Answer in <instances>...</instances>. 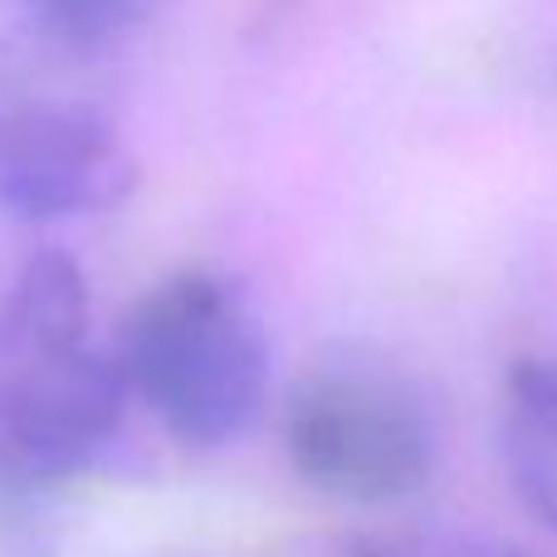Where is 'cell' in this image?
I'll return each mask as SVG.
<instances>
[{
  "mask_svg": "<svg viewBox=\"0 0 557 557\" xmlns=\"http://www.w3.org/2000/svg\"><path fill=\"white\" fill-rule=\"evenodd\" d=\"M137 162L123 127L54 78L0 64V211L84 221L127 201Z\"/></svg>",
  "mask_w": 557,
  "mask_h": 557,
  "instance_id": "cell-4",
  "label": "cell"
},
{
  "mask_svg": "<svg viewBox=\"0 0 557 557\" xmlns=\"http://www.w3.org/2000/svg\"><path fill=\"white\" fill-rule=\"evenodd\" d=\"M499 435L519 504L557 539V357H529L509 372Z\"/></svg>",
  "mask_w": 557,
  "mask_h": 557,
  "instance_id": "cell-5",
  "label": "cell"
},
{
  "mask_svg": "<svg viewBox=\"0 0 557 557\" xmlns=\"http://www.w3.org/2000/svg\"><path fill=\"white\" fill-rule=\"evenodd\" d=\"M343 557H519V553L504 548V543H490V539L411 529V533H372V539H357Z\"/></svg>",
  "mask_w": 557,
  "mask_h": 557,
  "instance_id": "cell-7",
  "label": "cell"
},
{
  "mask_svg": "<svg viewBox=\"0 0 557 557\" xmlns=\"http://www.w3.org/2000/svg\"><path fill=\"white\" fill-rule=\"evenodd\" d=\"M117 367L127 392L191 450H221L270 401V343L260 318L211 270H182L137 298Z\"/></svg>",
  "mask_w": 557,
  "mask_h": 557,
  "instance_id": "cell-2",
  "label": "cell"
},
{
  "mask_svg": "<svg viewBox=\"0 0 557 557\" xmlns=\"http://www.w3.org/2000/svg\"><path fill=\"white\" fill-rule=\"evenodd\" d=\"M127 376L94 343L88 278L39 250L0 294V490H49L84 474L123 431Z\"/></svg>",
  "mask_w": 557,
  "mask_h": 557,
  "instance_id": "cell-1",
  "label": "cell"
},
{
  "mask_svg": "<svg viewBox=\"0 0 557 557\" xmlns=\"http://www.w3.org/2000/svg\"><path fill=\"white\" fill-rule=\"evenodd\" d=\"M284 455L313 494L382 509L435 474V425L396 372L337 357L298 376L284 406Z\"/></svg>",
  "mask_w": 557,
  "mask_h": 557,
  "instance_id": "cell-3",
  "label": "cell"
},
{
  "mask_svg": "<svg viewBox=\"0 0 557 557\" xmlns=\"http://www.w3.org/2000/svg\"><path fill=\"white\" fill-rule=\"evenodd\" d=\"M35 25L64 49H113L133 39L162 0H25Z\"/></svg>",
  "mask_w": 557,
  "mask_h": 557,
  "instance_id": "cell-6",
  "label": "cell"
}]
</instances>
